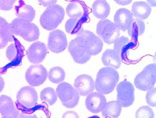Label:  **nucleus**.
<instances>
[{"label":"nucleus","instance_id":"2eb2a0df","mask_svg":"<svg viewBox=\"0 0 156 118\" xmlns=\"http://www.w3.org/2000/svg\"><path fill=\"white\" fill-rule=\"evenodd\" d=\"M74 87L81 96H86L95 89V82L93 78L88 74L78 76L74 80Z\"/></svg>","mask_w":156,"mask_h":118},{"label":"nucleus","instance_id":"b1692460","mask_svg":"<svg viewBox=\"0 0 156 118\" xmlns=\"http://www.w3.org/2000/svg\"><path fill=\"white\" fill-rule=\"evenodd\" d=\"M122 107L117 101H111L107 103L105 107L102 111L104 117L118 118L122 112Z\"/></svg>","mask_w":156,"mask_h":118},{"label":"nucleus","instance_id":"5701e85b","mask_svg":"<svg viewBox=\"0 0 156 118\" xmlns=\"http://www.w3.org/2000/svg\"><path fill=\"white\" fill-rule=\"evenodd\" d=\"M16 14L19 18L28 22H32L35 16V9L30 5L23 4L15 7Z\"/></svg>","mask_w":156,"mask_h":118},{"label":"nucleus","instance_id":"f3484780","mask_svg":"<svg viewBox=\"0 0 156 118\" xmlns=\"http://www.w3.org/2000/svg\"><path fill=\"white\" fill-rule=\"evenodd\" d=\"M0 111L2 117L19 118V113L15 108L11 98L3 95L0 97Z\"/></svg>","mask_w":156,"mask_h":118},{"label":"nucleus","instance_id":"0eeeda50","mask_svg":"<svg viewBox=\"0 0 156 118\" xmlns=\"http://www.w3.org/2000/svg\"><path fill=\"white\" fill-rule=\"evenodd\" d=\"M68 51L77 64H84L90 59L91 55L85 45L83 39L80 36H76L69 43Z\"/></svg>","mask_w":156,"mask_h":118},{"label":"nucleus","instance_id":"ddd939ff","mask_svg":"<svg viewBox=\"0 0 156 118\" xmlns=\"http://www.w3.org/2000/svg\"><path fill=\"white\" fill-rule=\"evenodd\" d=\"M47 53L48 49L46 44L41 41H37L29 47L27 55L30 62L38 64L44 61Z\"/></svg>","mask_w":156,"mask_h":118},{"label":"nucleus","instance_id":"6ab92c4d","mask_svg":"<svg viewBox=\"0 0 156 118\" xmlns=\"http://www.w3.org/2000/svg\"><path fill=\"white\" fill-rule=\"evenodd\" d=\"M101 59L103 64L107 67L116 70L121 67L122 62L120 56L113 49H107L103 53Z\"/></svg>","mask_w":156,"mask_h":118},{"label":"nucleus","instance_id":"ea45409f","mask_svg":"<svg viewBox=\"0 0 156 118\" xmlns=\"http://www.w3.org/2000/svg\"><path fill=\"white\" fill-rule=\"evenodd\" d=\"M2 118H12V117H2Z\"/></svg>","mask_w":156,"mask_h":118},{"label":"nucleus","instance_id":"7ed1b4c3","mask_svg":"<svg viewBox=\"0 0 156 118\" xmlns=\"http://www.w3.org/2000/svg\"><path fill=\"white\" fill-rule=\"evenodd\" d=\"M65 14L64 9L60 5H55L48 8L41 16V25L47 30H55L62 22Z\"/></svg>","mask_w":156,"mask_h":118},{"label":"nucleus","instance_id":"2f4dec72","mask_svg":"<svg viewBox=\"0 0 156 118\" xmlns=\"http://www.w3.org/2000/svg\"><path fill=\"white\" fill-rule=\"evenodd\" d=\"M146 99L147 104L151 107L156 106V89L153 87L148 90L146 93Z\"/></svg>","mask_w":156,"mask_h":118},{"label":"nucleus","instance_id":"20e7f679","mask_svg":"<svg viewBox=\"0 0 156 118\" xmlns=\"http://www.w3.org/2000/svg\"><path fill=\"white\" fill-rule=\"evenodd\" d=\"M56 93L63 106L68 108H73L79 103L80 94L70 84L64 82L56 88Z\"/></svg>","mask_w":156,"mask_h":118},{"label":"nucleus","instance_id":"72a5a7b5","mask_svg":"<svg viewBox=\"0 0 156 118\" xmlns=\"http://www.w3.org/2000/svg\"><path fill=\"white\" fill-rule=\"evenodd\" d=\"M62 118H80V117L76 112L69 111L63 114Z\"/></svg>","mask_w":156,"mask_h":118},{"label":"nucleus","instance_id":"a211bd4d","mask_svg":"<svg viewBox=\"0 0 156 118\" xmlns=\"http://www.w3.org/2000/svg\"><path fill=\"white\" fill-rule=\"evenodd\" d=\"M13 35L11 24L3 17L0 18V48L3 49L9 42L14 41Z\"/></svg>","mask_w":156,"mask_h":118},{"label":"nucleus","instance_id":"f257e3e1","mask_svg":"<svg viewBox=\"0 0 156 118\" xmlns=\"http://www.w3.org/2000/svg\"><path fill=\"white\" fill-rule=\"evenodd\" d=\"M119 79V73L116 70L110 67L102 68L96 76L95 89L103 95L109 94L114 90Z\"/></svg>","mask_w":156,"mask_h":118},{"label":"nucleus","instance_id":"cd10ccee","mask_svg":"<svg viewBox=\"0 0 156 118\" xmlns=\"http://www.w3.org/2000/svg\"><path fill=\"white\" fill-rule=\"evenodd\" d=\"M57 93L52 87H46L41 93V98L49 105H53L57 100Z\"/></svg>","mask_w":156,"mask_h":118},{"label":"nucleus","instance_id":"a878e982","mask_svg":"<svg viewBox=\"0 0 156 118\" xmlns=\"http://www.w3.org/2000/svg\"><path fill=\"white\" fill-rule=\"evenodd\" d=\"M66 73L65 70L60 67H55L51 68L48 72V80L54 84H60L65 79Z\"/></svg>","mask_w":156,"mask_h":118},{"label":"nucleus","instance_id":"aec40b11","mask_svg":"<svg viewBox=\"0 0 156 118\" xmlns=\"http://www.w3.org/2000/svg\"><path fill=\"white\" fill-rule=\"evenodd\" d=\"M66 12L70 18L81 20L86 15L87 9L83 3L72 2L66 7Z\"/></svg>","mask_w":156,"mask_h":118},{"label":"nucleus","instance_id":"c9c22d12","mask_svg":"<svg viewBox=\"0 0 156 118\" xmlns=\"http://www.w3.org/2000/svg\"><path fill=\"white\" fill-rule=\"evenodd\" d=\"M115 2L118 3L120 5L125 6V5H128L129 3H131L132 2V1L131 0H119V1H115Z\"/></svg>","mask_w":156,"mask_h":118},{"label":"nucleus","instance_id":"473e14b6","mask_svg":"<svg viewBox=\"0 0 156 118\" xmlns=\"http://www.w3.org/2000/svg\"><path fill=\"white\" fill-rule=\"evenodd\" d=\"M15 2V0H0V8L3 11H9L12 8Z\"/></svg>","mask_w":156,"mask_h":118},{"label":"nucleus","instance_id":"423d86ee","mask_svg":"<svg viewBox=\"0 0 156 118\" xmlns=\"http://www.w3.org/2000/svg\"><path fill=\"white\" fill-rule=\"evenodd\" d=\"M97 34L108 44H112L120 37V30L110 20L100 21L97 25Z\"/></svg>","mask_w":156,"mask_h":118},{"label":"nucleus","instance_id":"c85d7f7f","mask_svg":"<svg viewBox=\"0 0 156 118\" xmlns=\"http://www.w3.org/2000/svg\"><path fill=\"white\" fill-rule=\"evenodd\" d=\"M129 44V39L125 36L119 37L114 43V49L121 57H123V55L126 54L127 46Z\"/></svg>","mask_w":156,"mask_h":118},{"label":"nucleus","instance_id":"4468645a","mask_svg":"<svg viewBox=\"0 0 156 118\" xmlns=\"http://www.w3.org/2000/svg\"><path fill=\"white\" fill-rule=\"evenodd\" d=\"M85 103L90 112L97 114L103 110L107 104V100L104 95L99 92H92L87 95Z\"/></svg>","mask_w":156,"mask_h":118},{"label":"nucleus","instance_id":"9b49d317","mask_svg":"<svg viewBox=\"0 0 156 118\" xmlns=\"http://www.w3.org/2000/svg\"><path fill=\"white\" fill-rule=\"evenodd\" d=\"M76 36H80L83 39L85 45L91 56L99 54L102 51L103 43L101 39L92 32L83 30Z\"/></svg>","mask_w":156,"mask_h":118},{"label":"nucleus","instance_id":"dca6fc26","mask_svg":"<svg viewBox=\"0 0 156 118\" xmlns=\"http://www.w3.org/2000/svg\"><path fill=\"white\" fill-rule=\"evenodd\" d=\"M133 16L131 12L125 8L117 10L114 15V24L116 27L123 31L128 30Z\"/></svg>","mask_w":156,"mask_h":118},{"label":"nucleus","instance_id":"4c0bfd02","mask_svg":"<svg viewBox=\"0 0 156 118\" xmlns=\"http://www.w3.org/2000/svg\"><path fill=\"white\" fill-rule=\"evenodd\" d=\"M1 92L3 90V89H4V87H5V81H4V80H3V77H1Z\"/></svg>","mask_w":156,"mask_h":118},{"label":"nucleus","instance_id":"7c9ffc66","mask_svg":"<svg viewBox=\"0 0 156 118\" xmlns=\"http://www.w3.org/2000/svg\"><path fill=\"white\" fill-rule=\"evenodd\" d=\"M6 55L9 61L12 62L16 60L18 55V50L15 44H11L8 46L6 50Z\"/></svg>","mask_w":156,"mask_h":118},{"label":"nucleus","instance_id":"f03ea898","mask_svg":"<svg viewBox=\"0 0 156 118\" xmlns=\"http://www.w3.org/2000/svg\"><path fill=\"white\" fill-rule=\"evenodd\" d=\"M14 34L21 36L26 41H34L38 39L40 31L34 24L21 18H15L11 23Z\"/></svg>","mask_w":156,"mask_h":118},{"label":"nucleus","instance_id":"4be33fe9","mask_svg":"<svg viewBox=\"0 0 156 118\" xmlns=\"http://www.w3.org/2000/svg\"><path fill=\"white\" fill-rule=\"evenodd\" d=\"M110 12V6L105 0H97L92 5V12L94 15L100 19H105Z\"/></svg>","mask_w":156,"mask_h":118},{"label":"nucleus","instance_id":"6e6552de","mask_svg":"<svg viewBox=\"0 0 156 118\" xmlns=\"http://www.w3.org/2000/svg\"><path fill=\"white\" fill-rule=\"evenodd\" d=\"M117 102L122 107H128L134 101V88L129 81L120 82L116 87Z\"/></svg>","mask_w":156,"mask_h":118},{"label":"nucleus","instance_id":"58836bf2","mask_svg":"<svg viewBox=\"0 0 156 118\" xmlns=\"http://www.w3.org/2000/svg\"><path fill=\"white\" fill-rule=\"evenodd\" d=\"M148 5L151 4V5L152 6H155V4H156V2L155 1H148L147 3Z\"/></svg>","mask_w":156,"mask_h":118},{"label":"nucleus","instance_id":"bb28decb","mask_svg":"<svg viewBox=\"0 0 156 118\" xmlns=\"http://www.w3.org/2000/svg\"><path fill=\"white\" fill-rule=\"evenodd\" d=\"M65 30L69 34L77 35L84 30L83 22L81 20L70 18L66 22Z\"/></svg>","mask_w":156,"mask_h":118},{"label":"nucleus","instance_id":"1a4fd4ad","mask_svg":"<svg viewBox=\"0 0 156 118\" xmlns=\"http://www.w3.org/2000/svg\"><path fill=\"white\" fill-rule=\"evenodd\" d=\"M48 73L42 65H33L27 70L26 80L32 86H39L46 81Z\"/></svg>","mask_w":156,"mask_h":118},{"label":"nucleus","instance_id":"c756f323","mask_svg":"<svg viewBox=\"0 0 156 118\" xmlns=\"http://www.w3.org/2000/svg\"><path fill=\"white\" fill-rule=\"evenodd\" d=\"M136 118H154V113L149 107L143 106L136 111Z\"/></svg>","mask_w":156,"mask_h":118},{"label":"nucleus","instance_id":"f8f14e48","mask_svg":"<svg viewBox=\"0 0 156 118\" xmlns=\"http://www.w3.org/2000/svg\"><path fill=\"white\" fill-rule=\"evenodd\" d=\"M68 45L66 36L60 30H55L50 33L48 39V48L54 53L63 52Z\"/></svg>","mask_w":156,"mask_h":118},{"label":"nucleus","instance_id":"e433bc0d","mask_svg":"<svg viewBox=\"0 0 156 118\" xmlns=\"http://www.w3.org/2000/svg\"><path fill=\"white\" fill-rule=\"evenodd\" d=\"M19 118H38L35 116H30V115H27L24 114H21L19 116Z\"/></svg>","mask_w":156,"mask_h":118},{"label":"nucleus","instance_id":"9d476101","mask_svg":"<svg viewBox=\"0 0 156 118\" xmlns=\"http://www.w3.org/2000/svg\"><path fill=\"white\" fill-rule=\"evenodd\" d=\"M17 101L19 105L25 108H34L38 101L37 92L32 86H24L18 91Z\"/></svg>","mask_w":156,"mask_h":118},{"label":"nucleus","instance_id":"39448f33","mask_svg":"<svg viewBox=\"0 0 156 118\" xmlns=\"http://www.w3.org/2000/svg\"><path fill=\"white\" fill-rule=\"evenodd\" d=\"M155 64H149L137 74L134 79V85L139 90L146 91L152 88L156 79Z\"/></svg>","mask_w":156,"mask_h":118},{"label":"nucleus","instance_id":"393cba45","mask_svg":"<svg viewBox=\"0 0 156 118\" xmlns=\"http://www.w3.org/2000/svg\"><path fill=\"white\" fill-rule=\"evenodd\" d=\"M145 31V24L143 21L133 18L128 28V34L133 38H137L141 36Z\"/></svg>","mask_w":156,"mask_h":118},{"label":"nucleus","instance_id":"f704fd0d","mask_svg":"<svg viewBox=\"0 0 156 118\" xmlns=\"http://www.w3.org/2000/svg\"><path fill=\"white\" fill-rule=\"evenodd\" d=\"M56 2L57 1H55V0H48V1H41V0H40L39 1V3L42 5L44 6L47 7V8L55 5Z\"/></svg>","mask_w":156,"mask_h":118},{"label":"nucleus","instance_id":"412c9836","mask_svg":"<svg viewBox=\"0 0 156 118\" xmlns=\"http://www.w3.org/2000/svg\"><path fill=\"white\" fill-rule=\"evenodd\" d=\"M151 11V6L144 2H134L132 6L133 16L142 21L150 15Z\"/></svg>","mask_w":156,"mask_h":118}]
</instances>
